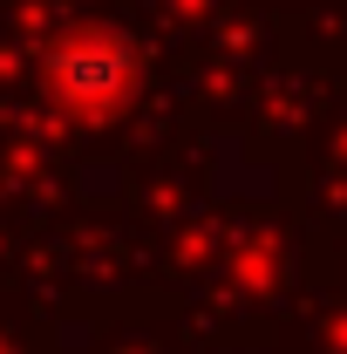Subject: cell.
I'll return each instance as SVG.
<instances>
[{"label": "cell", "instance_id": "1", "mask_svg": "<svg viewBox=\"0 0 347 354\" xmlns=\"http://www.w3.org/2000/svg\"><path fill=\"white\" fill-rule=\"evenodd\" d=\"M41 82L62 109L75 116H109L123 109L143 82V48L123 28H75V35H55L41 55Z\"/></svg>", "mask_w": 347, "mask_h": 354}]
</instances>
